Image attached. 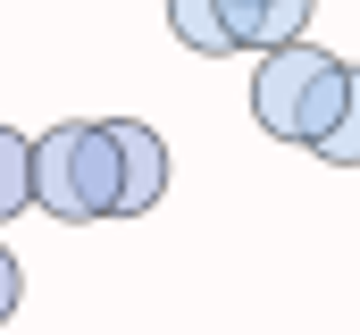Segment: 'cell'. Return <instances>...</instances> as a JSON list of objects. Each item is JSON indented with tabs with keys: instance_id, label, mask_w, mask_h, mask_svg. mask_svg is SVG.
Wrapping results in <instances>:
<instances>
[{
	"instance_id": "1",
	"label": "cell",
	"mask_w": 360,
	"mask_h": 335,
	"mask_svg": "<svg viewBox=\"0 0 360 335\" xmlns=\"http://www.w3.org/2000/svg\"><path fill=\"white\" fill-rule=\"evenodd\" d=\"M344 84H352V68H344L335 51H319V42H285V51H269V59L252 68V118H260L269 143L319 151L327 126L344 118Z\"/></svg>"
},
{
	"instance_id": "2",
	"label": "cell",
	"mask_w": 360,
	"mask_h": 335,
	"mask_svg": "<svg viewBox=\"0 0 360 335\" xmlns=\"http://www.w3.org/2000/svg\"><path fill=\"white\" fill-rule=\"evenodd\" d=\"M34 210H51L59 227L117 218V143L109 126H51L34 134Z\"/></svg>"
},
{
	"instance_id": "3",
	"label": "cell",
	"mask_w": 360,
	"mask_h": 335,
	"mask_svg": "<svg viewBox=\"0 0 360 335\" xmlns=\"http://www.w3.org/2000/svg\"><path fill=\"white\" fill-rule=\"evenodd\" d=\"M109 143H117V218H143L168 201V143L143 126V118H101Z\"/></svg>"
},
{
	"instance_id": "4",
	"label": "cell",
	"mask_w": 360,
	"mask_h": 335,
	"mask_svg": "<svg viewBox=\"0 0 360 335\" xmlns=\"http://www.w3.org/2000/svg\"><path fill=\"white\" fill-rule=\"evenodd\" d=\"M310 8H319V0H218V34H226V51L269 59V51H285V42H302Z\"/></svg>"
},
{
	"instance_id": "5",
	"label": "cell",
	"mask_w": 360,
	"mask_h": 335,
	"mask_svg": "<svg viewBox=\"0 0 360 335\" xmlns=\"http://www.w3.org/2000/svg\"><path fill=\"white\" fill-rule=\"evenodd\" d=\"M25 201H34V134L0 126V227L25 218Z\"/></svg>"
},
{
	"instance_id": "6",
	"label": "cell",
	"mask_w": 360,
	"mask_h": 335,
	"mask_svg": "<svg viewBox=\"0 0 360 335\" xmlns=\"http://www.w3.org/2000/svg\"><path fill=\"white\" fill-rule=\"evenodd\" d=\"M168 34H176L193 59H226V34H218V0H168Z\"/></svg>"
},
{
	"instance_id": "7",
	"label": "cell",
	"mask_w": 360,
	"mask_h": 335,
	"mask_svg": "<svg viewBox=\"0 0 360 335\" xmlns=\"http://www.w3.org/2000/svg\"><path fill=\"white\" fill-rule=\"evenodd\" d=\"M319 160H327V168H360V68H352V84H344V118L327 126Z\"/></svg>"
},
{
	"instance_id": "8",
	"label": "cell",
	"mask_w": 360,
	"mask_h": 335,
	"mask_svg": "<svg viewBox=\"0 0 360 335\" xmlns=\"http://www.w3.org/2000/svg\"><path fill=\"white\" fill-rule=\"evenodd\" d=\"M17 302H25V268H17V251L0 244V327L17 319Z\"/></svg>"
}]
</instances>
